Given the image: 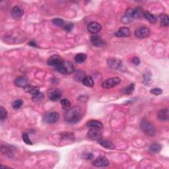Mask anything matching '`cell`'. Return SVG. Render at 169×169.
<instances>
[{
  "instance_id": "obj_20",
  "label": "cell",
  "mask_w": 169,
  "mask_h": 169,
  "mask_svg": "<svg viewBox=\"0 0 169 169\" xmlns=\"http://www.w3.org/2000/svg\"><path fill=\"white\" fill-rule=\"evenodd\" d=\"M158 118L161 121H167L169 118L168 110L167 108H164L159 110L158 112Z\"/></svg>"
},
{
  "instance_id": "obj_16",
  "label": "cell",
  "mask_w": 169,
  "mask_h": 169,
  "mask_svg": "<svg viewBox=\"0 0 169 169\" xmlns=\"http://www.w3.org/2000/svg\"><path fill=\"white\" fill-rule=\"evenodd\" d=\"M86 126L90 129H101L103 128L102 124L99 122L98 120H89V122L86 123Z\"/></svg>"
},
{
  "instance_id": "obj_10",
  "label": "cell",
  "mask_w": 169,
  "mask_h": 169,
  "mask_svg": "<svg viewBox=\"0 0 169 169\" xmlns=\"http://www.w3.org/2000/svg\"><path fill=\"white\" fill-rule=\"evenodd\" d=\"M133 19V9L128 8V10L125 11V15L121 19V22L124 24H128L132 22V21Z\"/></svg>"
},
{
  "instance_id": "obj_26",
  "label": "cell",
  "mask_w": 169,
  "mask_h": 169,
  "mask_svg": "<svg viewBox=\"0 0 169 169\" xmlns=\"http://www.w3.org/2000/svg\"><path fill=\"white\" fill-rule=\"evenodd\" d=\"M160 21H161V25L162 27H168L169 24V19L167 15L161 14L160 15Z\"/></svg>"
},
{
  "instance_id": "obj_37",
  "label": "cell",
  "mask_w": 169,
  "mask_h": 169,
  "mask_svg": "<svg viewBox=\"0 0 169 169\" xmlns=\"http://www.w3.org/2000/svg\"><path fill=\"white\" fill-rule=\"evenodd\" d=\"M132 62L133 63L136 65V66H139V65H140L141 61H140V60L139 58L137 57H134L132 60Z\"/></svg>"
},
{
  "instance_id": "obj_9",
  "label": "cell",
  "mask_w": 169,
  "mask_h": 169,
  "mask_svg": "<svg viewBox=\"0 0 169 169\" xmlns=\"http://www.w3.org/2000/svg\"><path fill=\"white\" fill-rule=\"evenodd\" d=\"M62 91L58 89H50L48 93V95L49 98L52 101H57L60 100L62 97Z\"/></svg>"
},
{
  "instance_id": "obj_5",
  "label": "cell",
  "mask_w": 169,
  "mask_h": 169,
  "mask_svg": "<svg viewBox=\"0 0 169 169\" xmlns=\"http://www.w3.org/2000/svg\"><path fill=\"white\" fill-rule=\"evenodd\" d=\"M108 66L112 69H119L122 66V62L118 58H109L107 60Z\"/></svg>"
},
{
  "instance_id": "obj_25",
  "label": "cell",
  "mask_w": 169,
  "mask_h": 169,
  "mask_svg": "<svg viewBox=\"0 0 169 169\" xmlns=\"http://www.w3.org/2000/svg\"><path fill=\"white\" fill-rule=\"evenodd\" d=\"M144 17L147 19L148 20L150 23H155L156 21H157V17H156L155 15L151 14V13L148 11H145L144 12Z\"/></svg>"
},
{
  "instance_id": "obj_18",
  "label": "cell",
  "mask_w": 169,
  "mask_h": 169,
  "mask_svg": "<svg viewBox=\"0 0 169 169\" xmlns=\"http://www.w3.org/2000/svg\"><path fill=\"white\" fill-rule=\"evenodd\" d=\"M15 84L16 86H19V87H23L28 85V80L25 77H19L15 79Z\"/></svg>"
},
{
  "instance_id": "obj_30",
  "label": "cell",
  "mask_w": 169,
  "mask_h": 169,
  "mask_svg": "<svg viewBox=\"0 0 169 169\" xmlns=\"http://www.w3.org/2000/svg\"><path fill=\"white\" fill-rule=\"evenodd\" d=\"M23 104V101L22 99H17V100L14 101L12 104V106L14 109H19L21 106H22Z\"/></svg>"
},
{
  "instance_id": "obj_19",
  "label": "cell",
  "mask_w": 169,
  "mask_h": 169,
  "mask_svg": "<svg viewBox=\"0 0 169 169\" xmlns=\"http://www.w3.org/2000/svg\"><path fill=\"white\" fill-rule=\"evenodd\" d=\"M87 137L92 140H98L101 138V133L98 129H90L87 133Z\"/></svg>"
},
{
  "instance_id": "obj_39",
  "label": "cell",
  "mask_w": 169,
  "mask_h": 169,
  "mask_svg": "<svg viewBox=\"0 0 169 169\" xmlns=\"http://www.w3.org/2000/svg\"><path fill=\"white\" fill-rule=\"evenodd\" d=\"M29 45L33 47H38V44H36V42L34 41H30L29 42Z\"/></svg>"
},
{
  "instance_id": "obj_27",
  "label": "cell",
  "mask_w": 169,
  "mask_h": 169,
  "mask_svg": "<svg viewBox=\"0 0 169 169\" xmlns=\"http://www.w3.org/2000/svg\"><path fill=\"white\" fill-rule=\"evenodd\" d=\"M161 149H162V145L159 144H152L149 147L150 151L153 153H157L160 152V151L161 150Z\"/></svg>"
},
{
  "instance_id": "obj_17",
  "label": "cell",
  "mask_w": 169,
  "mask_h": 169,
  "mask_svg": "<svg viewBox=\"0 0 169 169\" xmlns=\"http://www.w3.org/2000/svg\"><path fill=\"white\" fill-rule=\"evenodd\" d=\"M99 145H101L102 147H105V148L107 149H114V145L112 143L108 140H103V139H98L97 140Z\"/></svg>"
},
{
  "instance_id": "obj_31",
  "label": "cell",
  "mask_w": 169,
  "mask_h": 169,
  "mask_svg": "<svg viewBox=\"0 0 169 169\" xmlns=\"http://www.w3.org/2000/svg\"><path fill=\"white\" fill-rule=\"evenodd\" d=\"M60 103H61L62 106L63 108H65V109H69V107L71 106V102L67 98L62 99V100L60 101Z\"/></svg>"
},
{
  "instance_id": "obj_36",
  "label": "cell",
  "mask_w": 169,
  "mask_h": 169,
  "mask_svg": "<svg viewBox=\"0 0 169 169\" xmlns=\"http://www.w3.org/2000/svg\"><path fill=\"white\" fill-rule=\"evenodd\" d=\"M63 27H64L65 31H66L67 32H70L71 30L73 29L74 25H73V24H72V23H69V24L64 25Z\"/></svg>"
},
{
  "instance_id": "obj_24",
  "label": "cell",
  "mask_w": 169,
  "mask_h": 169,
  "mask_svg": "<svg viewBox=\"0 0 169 169\" xmlns=\"http://www.w3.org/2000/svg\"><path fill=\"white\" fill-rule=\"evenodd\" d=\"M25 91L29 93L30 94H31L32 95L34 94H36L38 92H40V89L39 87H37V86H31V85H27V86H25L24 88Z\"/></svg>"
},
{
  "instance_id": "obj_35",
  "label": "cell",
  "mask_w": 169,
  "mask_h": 169,
  "mask_svg": "<svg viewBox=\"0 0 169 169\" xmlns=\"http://www.w3.org/2000/svg\"><path fill=\"white\" fill-rule=\"evenodd\" d=\"M23 141H24V142L25 143V144H27L28 145H32L33 144V143L31 141V140L29 139L27 133H24L23 134Z\"/></svg>"
},
{
  "instance_id": "obj_38",
  "label": "cell",
  "mask_w": 169,
  "mask_h": 169,
  "mask_svg": "<svg viewBox=\"0 0 169 169\" xmlns=\"http://www.w3.org/2000/svg\"><path fill=\"white\" fill-rule=\"evenodd\" d=\"M85 158L86 159H87V160H90V159H93V155L92 153H86L85 155Z\"/></svg>"
},
{
  "instance_id": "obj_22",
  "label": "cell",
  "mask_w": 169,
  "mask_h": 169,
  "mask_svg": "<svg viewBox=\"0 0 169 169\" xmlns=\"http://www.w3.org/2000/svg\"><path fill=\"white\" fill-rule=\"evenodd\" d=\"M44 94L40 92H38L36 94H33L31 97L32 101L36 103H39L42 102L43 100H44Z\"/></svg>"
},
{
  "instance_id": "obj_28",
  "label": "cell",
  "mask_w": 169,
  "mask_h": 169,
  "mask_svg": "<svg viewBox=\"0 0 169 169\" xmlns=\"http://www.w3.org/2000/svg\"><path fill=\"white\" fill-rule=\"evenodd\" d=\"M86 55L85 54H83V53H79L78 54L75 56V62L79 63H83L86 59Z\"/></svg>"
},
{
  "instance_id": "obj_21",
  "label": "cell",
  "mask_w": 169,
  "mask_h": 169,
  "mask_svg": "<svg viewBox=\"0 0 169 169\" xmlns=\"http://www.w3.org/2000/svg\"><path fill=\"white\" fill-rule=\"evenodd\" d=\"M144 11L141 7H137L133 10V19H141L144 17Z\"/></svg>"
},
{
  "instance_id": "obj_13",
  "label": "cell",
  "mask_w": 169,
  "mask_h": 169,
  "mask_svg": "<svg viewBox=\"0 0 169 169\" xmlns=\"http://www.w3.org/2000/svg\"><path fill=\"white\" fill-rule=\"evenodd\" d=\"M62 62H63V60L60 56L54 55V56H52L51 57H50L49 59L48 60L47 63L50 66L56 67L57 66H58L59 64L61 63Z\"/></svg>"
},
{
  "instance_id": "obj_23",
  "label": "cell",
  "mask_w": 169,
  "mask_h": 169,
  "mask_svg": "<svg viewBox=\"0 0 169 169\" xmlns=\"http://www.w3.org/2000/svg\"><path fill=\"white\" fill-rule=\"evenodd\" d=\"M82 83L85 86H88V87H93L94 84L92 77L90 76H85L82 80Z\"/></svg>"
},
{
  "instance_id": "obj_6",
  "label": "cell",
  "mask_w": 169,
  "mask_h": 169,
  "mask_svg": "<svg viewBox=\"0 0 169 169\" xmlns=\"http://www.w3.org/2000/svg\"><path fill=\"white\" fill-rule=\"evenodd\" d=\"M93 165L96 167H105L109 165V161L104 156H99L92 163Z\"/></svg>"
},
{
  "instance_id": "obj_14",
  "label": "cell",
  "mask_w": 169,
  "mask_h": 169,
  "mask_svg": "<svg viewBox=\"0 0 169 169\" xmlns=\"http://www.w3.org/2000/svg\"><path fill=\"white\" fill-rule=\"evenodd\" d=\"M24 14V11L19 6H15L11 10V15L14 19L18 20L23 17Z\"/></svg>"
},
{
  "instance_id": "obj_11",
  "label": "cell",
  "mask_w": 169,
  "mask_h": 169,
  "mask_svg": "<svg viewBox=\"0 0 169 169\" xmlns=\"http://www.w3.org/2000/svg\"><path fill=\"white\" fill-rule=\"evenodd\" d=\"M87 30L90 33L96 34L101 31L102 26L97 22H91L88 25Z\"/></svg>"
},
{
  "instance_id": "obj_3",
  "label": "cell",
  "mask_w": 169,
  "mask_h": 169,
  "mask_svg": "<svg viewBox=\"0 0 169 169\" xmlns=\"http://www.w3.org/2000/svg\"><path fill=\"white\" fill-rule=\"evenodd\" d=\"M141 129L146 135L149 136H153L156 133V129L153 124H151L148 120L145 119L142 120L141 122Z\"/></svg>"
},
{
  "instance_id": "obj_4",
  "label": "cell",
  "mask_w": 169,
  "mask_h": 169,
  "mask_svg": "<svg viewBox=\"0 0 169 169\" xmlns=\"http://www.w3.org/2000/svg\"><path fill=\"white\" fill-rule=\"evenodd\" d=\"M121 82V79L120 77H111L103 81L102 83V86L104 89H110L114 87V86L118 85Z\"/></svg>"
},
{
  "instance_id": "obj_15",
  "label": "cell",
  "mask_w": 169,
  "mask_h": 169,
  "mask_svg": "<svg viewBox=\"0 0 169 169\" xmlns=\"http://www.w3.org/2000/svg\"><path fill=\"white\" fill-rule=\"evenodd\" d=\"M130 30L128 27H122L120 28L118 31H117L114 33V35L118 38H125L129 37L130 36Z\"/></svg>"
},
{
  "instance_id": "obj_33",
  "label": "cell",
  "mask_w": 169,
  "mask_h": 169,
  "mask_svg": "<svg viewBox=\"0 0 169 169\" xmlns=\"http://www.w3.org/2000/svg\"><path fill=\"white\" fill-rule=\"evenodd\" d=\"M52 23L56 26H58V27H63L65 24L64 21L61 19H59V18H56V19H53Z\"/></svg>"
},
{
  "instance_id": "obj_1",
  "label": "cell",
  "mask_w": 169,
  "mask_h": 169,
  "mask_svg": "<svg viewBox=\"0 0 169 169\" xmlns=\"http://www.w3.org/2000/svg\"><path fill=\"white\" fill-rule=\"evenodd\" d=\"M82 118V111L79 107H73L69 109L64 114L66 122L69 124H76L79 122Z\"/></svg>"
},
{
  "instance_id": "obj_2",
  "label": "cell",
  "mask_w": 169,
  "mask_h": 169,
  "mask_svg": "<svg viewBox=\"0 0 169 169\" xmlns=\"http://www.w3.org/2000/svg\"><path fill=\"white\" fill-rule=\"evenodd\" d=\"M56 70L63 75H67L72 73L75 70L74 66L70 62L63 61L61 63L56 67Z\"/></svg>"
},
{
  "instance_id": "obj_32",
  "label": "cell",
  "mask_w": 169,
  "mask_h": 169,
  "mask_svg": "<svg viewBox=\"0 0 169 169\" xmlns=\"http://www.w3.org/2000/svg\"><path fill=\"white\" fill-rule=\"evenodd\" d=\"M7 116V111L5 108L3 106L0 107V119L1 120H3L6 119Z\"/></svg>"
},
{
  "instance_id": "obj_34",
  "label": "cell",
  "mask_w": 169,
  "mask_h": 169,
  "mask_svg": "<svg viewBox=\"0 0 169 169\" xmlns=\"http://www.w3.org/2000/svg\"><path fill=\"white\" fill-rule=\"evenodd\" d=\"M150 93L154 95H156V96H159V95L163 93V90L160 88H154L150 90Z\"/></svg>"
},
{
  "instance_id": "obj_8",
  "label": "cell",
  "mask_w": 169,
  "mask_h": 169,
  "mask_svg": "<svg viewBox=\"0 0 169 169\" xmlns=\"http://www.w3.org/2000/svg\"><path fill=\"white\" fill-rule=\"evenodd\" d=\"M150 34V30L146 27H138L135 31V35L138 38H145Z\"/></svg>"
},
{
  "instance_id": "obj_29",
  "label": "cell",
  "mask_w": 169,
  "mask_h": 169,
  "mask_svg": "<svg viewBox=\"0 0 169 169\" xmlns=\"http://www.w3.org/2000/svg\"><path fill=\"white\" fill-rule=\"evenodd\" d=\"M135 90V84L132 83L129 85L127 88L124 89V93L125 94H131Z\"/></svg>"
},
{
  "instance_id": "obj_7",
  "label": "cell",
  "mask_w": 169,
  "mask_h": 169,
  "mask_svg": "<svg viewBox=\"0 0 169 169\" xmlns=\"http://www.w3.org/2000/svg\"><path fill=\"white\" fill-rule=\"evenodd\" d=\"M60 118V114L58 112H50L45 116L43 118L44 122L48 124H54L57 122Z\"/></svg>"
},
{
  "instance_id": "obj_12",
  "label": "cell",
  "mask_w": 169,
  "mask_h": 169,
  "mask_svg": "<svg viewBox=\"0 0 169 169\" xmlns=\"http://www.w3.org/2000/svg\"><path fill=\"white\" fill-rule=\"evenodd\" d=\"M90 42H91L92 44L97 47H103L105 46V42L103 40V39L101 38L100 36L96 35V34H93L90 36Z\"/></svg>"
}]
</instances>
